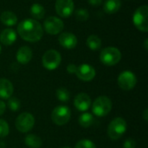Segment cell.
<instances>
[{"instance_id":"6da1fadb","label":"cell","mask_w":148,"mask_h":148,"mask_svg":"<svg viewBox=\"0 0 148 148\" xmlns=\"http://www.w3.org/2000/svg\"><path fill=\"white\" fill-rule=\"evenodd\" d=\"M17 32L23 40L30 42L40 41L43 35L42 25L39 22L31 18L22 21L17 26Z\"/></svg>"},{"instance_id":"7a4b0ae2","label":"cell","mask_w":148,"mask_h":148,"mask_svg":"<svg viewBox=\"0 0 148 148\" xmlns=\"http://www.w3.org/2000/svg\"><path fill=\"white\" fill-rule=\"evenodd\" d=\"M127 124L123 118L121 117L114 118L108 125V137L112 140H117L123 136V134L127 132Z\"/></svg>"},{"instance_id":"3957f363","label":"cell","mask_w":148,"mask_h":148,"mask_svg":"<svg viewBox=\"0 0 148 148\" xmlns=\"http://www.w3.org/2000/svg\"><path fill=\"white\" fill-rule=\"evenodd\" d=\"M121 59V51L115 47H108L101 50L100 54L101 62L107 66H114Z\"/></svg>"},{"instance_id":"277c9868","label":"cell","mask_w":148,"mask_h":148,"mask_svg":"<svg viewBox=\"0 0 148 148\" xmlns=\"http://www.w3.org/2000/svg\"><path fill=\"white\" fill-rule=\"evenodd\" d=\"M112 109V101L107 96H99L93 102V114L98 117H104L108 115Z\"/></svg>"},{"instance_id":"5b68a950","label":"cell","mask_w":148,"mask_h":148,"mask_svg":"<svg viewBox=\"0 0 148 148\" xmlns=\"http://www.w3.org/2000/svg\"><path fill=\"white\" fill-rule=\"evenodd\" d=\"M133 23L134 26L140 31H148V7L144 4L140 6L133 16Z\"/></svg>"},{"instance_id":"8992f818","label":"cell","mask_w":148,"mask_h":148,"mask_svg":"<svg viewBox=\"0 0 148 148\" xmlns=\"http://www.w3.org/2000/svg\"><path fill=\"white\" fill-rule=\"evenodd\" d=\"M71 118V111L67 106H57L54 108L51 114L52 121L57 126H63L67 124Z\"/></svg>"},{"instance_id":"52a82bcc","label":"cell","mask_w":148,"mask_h":148,"mask_svg":"<svg viewBox=\"0 0 148 148\" xmlns=\"http://www.w3.org/2000/svg\"><path fill=\"white\" fill-rule=\"evenodd\" d=\"M62 62L61 55L55 49L47 50L42 58V66L48 70H54L57 69Z\"/></svg>"},{"instance_id":"ba28073f","label":"cell","mask_w":148,"mask_h":148,"mask_svg":"<svg viewBox=\"0 0 148 148\" xmlns=\"http://www.w3.org/2000/svg\"><path fill=\"white\" fill-rule=\"evenodd\" d=\"M35 125V118L34 116L28 112H24L20 114L16 119L15 126L16 129L21 133H28L29 132Z\"/></svg>"},{"instance_id":"9c48e42d","label":"cell","mask_w":148,"mask_h":148,"mask_svg":"<svg viewBox=\"0 0 148 148\" xmlns=\"http://www.w3.org/2000/svg\"><path fill=\"white\" fill-rule=\"evenodd\" d=\"M137 83L136 75L129 70H125L121 72L118 76V85L119 87L126 91L133 89Z\"/></svg>"},{"instance_id":"30bf717a","label":"cell","mask_w":148,"mask_h":148,"mask_svg":"<svg viewBox=\"0 0 148 148\" xmlns=\"http://www.w3.org/2000/svg\"><path fill=\"white\" fill-rule=\"evenodd\" d=\"M45 31L49 35H57L62 32L64 27L63 22L56 16H49L43 23Z\"/></svg>"},{"instance_id":"8fae6325","label":"cell","mask_w":148,"mask_h":148,"mask_svg":"<svg viewBox=\"0 0 148 148\" xmlns=\"http://www.w3.org/2000/svg\"><path fill=\"white\" fill-rule=\"evenodd\" d=\"M56 10L60 16L69 17L74 11L73 0H56Z\"/></svg>"},{"instance_id":"7c38bea8","label":"cell","mask_w":148,"mask_h":148,"mask_svg":"<svg viewBox=\"0 0 148 148\" xmlns=\"http://www.w3.org/2000/svg\"><path fill=\"white\" fill-rule=\"evenodd\" d=\"M95 69L89 64H82L77 67L75 75L76 76L83 82H90L95 76Z\"/></svg>"},{"instance_id":"4fadbf2b","label":"cell","mask_w":148,"mask_h":148,"mask_svg":"<svg viewBox=\"0 0 148 148\" xmlns=\"http://www.w3.org/2000/svg\"><path fill=\"white\" fill-rule=\"evenodd\" d=\"M92 101L88 95L85 93L78 94L74 100V105L78 111L85 112L91 107Z\"/></svg>"},{"instance_id":"5bb4252c","label":"cell","mask_w":148,"mask_h":148,"mask_svg":"<svg viewBox=\"0 0 148 148\" xmlns=\"http://www.w3.org/2000/svg\"><path fill=\"white\" fill-rule=\"evenodd\" d=\"M59 43L67 49H72L75 48L77 45V38L76 36L70 32H63L60 34L58 37Z\"/></svg>"},{"instance_id":"9a60e30c","label":"cell","mask_w":148,"mask_h":148,"mask_svg":"<svg viewBox=\"0 0 148 148\" xmlns=\"http://www.w3.org/2000/svg\"><path fill=\"white\" fill-rule=\"evenodd\" d=\"M13 91H14V88H13L12 83L5 78H1L0 79V99L8 100L10 97H11Z\"/></svg>"},{"instance_id":"2e32d148","label":"cell","mask_w":148,"mask_h":148,"mask_svg":"<svg viewBox=\"0 0 148 148\" xmlns=\"http://www.w3.org/2000/svg\"><path fill=\"white\" fill-rule=\"evenodd\" d=\"M16 60L21 64H27L32 58V50L28 46H23L19 48L16 52Z\"/></svg>"},{"instance_id":"e0dca14e","label":"cell","mask_w":148,"mask_h":148,"mask_svg":"<svg viewBox=\"0 0 148 148\" xmlns=\"http://www.w3.org/2000/svg\"><path fill=\"white\" fill-rule=\"evenodd\" d=\"M16 40V33L12 29H5L0 34V41L3 45L13 44Z\"/></svg>"},{"instance_id":"ac0fdd59","label":"cell","mask_w":148,"mask_h":148,"mask_svg":"<svg viewBox=\"0 0 148 148\" xmlns=\"http://www.w3.org/2000/svg\"><path fill=\"white\" fill-rule=\"evenodd\" d=\"M121 6V0H107L104 3V11L108 14H114L116 13Z\"/></svg>"},{"instance_id":"d6986e66","label":"cell","mask_w":148,"mask_h":148,"mask_svg":"<svg viewBox=\"0 0 148 148\" xmlns=\"http://www.w3.org/2000/svg\"><path fill=\"white\" fill-rule=\"evenodd\" d=\"M0 20L7 26H13L17 22V16L12 11H3L0 16Z\"/></svg>"},{"instance_id":"ffe728a7","label":"cell","mask_w":148,"mask_h":148,"mask_svg":"<svg viewBox=\"0 0 148 148\" xmlns=\"http://www.w3.org/2000/svg\"><path fill=\"white\" fill-rule=\"evenodd\" d=\"M94 121H95V118H94L93 114H91L90 113H88V112L82 113L78 118V122H79L80 126L82 127H85V128H88L90 126H92Z\"/></svg>"},{"instance_id":"44dd1931","label":"cell","mask_w":148,"mask_h":148,"mask_svg":"<svg viewBox=\"0 0 148 148\" xmlns=\"http://www.w3.org/2000/svg\"><path fill=\"white\" fill-rule=\"evenodd\" d=\"M24 142L27 147L29 148H40L42 145V141L40 137L35 135V134H28L25 139Z\"/></svg>"},{"instance_id":"7402d4cb","label":"cell","mask_w":148,"mask_h":148,"mask_svg":"<svg viewBox=\"0 0 148 148\" xmlns=\"http://www.w3.org/2000/svg\"><path fill=\"white\" fill-rule=\"evenodd\" d=\"M29 12H30L31 16L34 17L35 20H40L45 15V9L40 3H34L30 7Z\"/></svg>"},{"instance_id":"603a6c76","label":"cell","mask_w":148,"mask_h":148,"mask_svg":"<svg viewBox=\"0 0 148 148\" xmlns=\"http://www.w3.org/2000/svg\"><path fill=\"white\" fill-rule=\"evenodd\" d=\"M87 45L91 50H98L101 46V40L95 35H91L87 39Z\"/></svg>"},{"instance_id":"cb8c5ba5","label":"cell","mask_w":148,"mask_h":148,"mask_svg":"<svg viewBox=\"0 0 148 148\" xmlns=\"http://www.w3.org/2000/svg\"><path fill=\"white\" fill-rule=\"evenodd\" d=\"M56 98L62 102H67L70 99V92L65 88H60L56 92Z\"/></svg>"},{"instance_id":"d4e9b609","label":"cell","mask_w":148,"mask_h":148,"mask_svg":"<svg viewBox=\"0 0 148 148\" xmlns=\"http://www.w3.org/2000/svg\"><path fill=\"white\" fill-rule=\"evenodd\" d=\"M7 107L13 112L18 111L21 107V102L16 97H10L7 101Z\"/></svg>"},{"instance_id":"484cf974","label":"cell","mask_w":148,"mask_h":148,"mask_svg":"<svg viewBox=\"0 0 148 148\" xmlns=\"http://www.w3.org/2000/svg\"><path fill=\"white\" fill-rule=\"evenodd\" d=\"M75 148H96V146L92 140L84 139V140H79L76 143Z\"/></svg>"},{"instance_id":"4316f807","label":"cell","mask_w":148,"mask_h":148,"mask_svg":"<svg viewBox=\"0 0 148 148\" xmlns=\"http://www.w3.org/2000/svg\"><path fill=\"white\" fill-rule=\"evenodd\" d=\"M75 17L77 20L84 22L87 21L89 17V13L87 10L85 9H80L75 11Z\"/></svg>"},{"instance_id":"83f0119b","label":"cell","mask_w":148,"mask_h":148,"mask_svg":"<svg viewBox=\"0 0 148 148\" xmlns=\"http://www.w3.org/2000/svg\"><path fill=\"white\" fill-rule=\"evenodd\" d=\"M10 133V127L8 123L0 119V138L6 137Z\"/></svg>"},{"instance_id":"f1b7e54d","label":"cell","mask_w":148,"mask_h":148,"mask_svg":"<svg viewBox=\"0 0 148 148\" xmlns=\"http://www.w3.org/2000/svg\"><path fill=\"white\" fill-rule=\"evenodd\" d=\"M123 147L124 148H135L136 147V143L134 141V140L133 139H127L124 142V145H123Z\"/></svg>"},{"instance_id":"f546056e","label":"cell","mask_w":148,"mask_h":148,"mask_svg":"<svg viewBox=\"0 0 148 148\" xmlns=\"http://www.w3.org/2000/svg\"><path fill=\"white\" fill-rule=\"evenodd\" d=\"M76 69H77V66L72 63L69 64L67 67V71L69 72V74H75Z\"/></svg>"},{"instance_id":"4dcf8cb0","label":"cell","mask_w":148,"mask_h":148,"mask_svg":"<svg viewBox=\"0 0 148 148\" xmlns=\"http://www.w3.org/2000/svg\"><path fill=\"white\" fill-rule=\"evenodd\" d=\"M88 3H89L92 6L97 7V6H99V5L102 3V0H88Z\"/></svg>"},{"instance_id":"1f68e13d","label":"cell","mask_w":148,"mask_h":148,"mask_svg":"<svg viewBox=\"0 0 148 148\" xmlns=\"http://www.w3.org/2000/svg\"><path fill=\"white\" fill-rule=\"evenodd\" d=\"M5 109H6V104L2 100H0V116L4 113Z\"/></svg>"},{"instance_id":"d6a6232c","label":"cell","mask_w":148,"mask_h":148,"mask_svg":"<svg viewBox=\"0 0 148 148\" xmlns=\"http://www.w3.org/2000/svg\"><path fill=\"white\" fill-rule=\"evenodd\" d=\"M143 119H144L146 121H148V109H146V110L144 111V113H143Z\"/></svg>"},{"instance_id":"836d02e7","label":"cell","mask_w":148,"mask_h":148,"mask_svg":"<svg viewBox=\"0 0 148 148\" xmlns=\"http://www.w3.org/2000/svg\"><path fill=\"white\" fill-rule=\"evenodd\" d=\"M147 42H148V40L147 39H146L145 40V49L147 50Z\"/></svg>"},{"instance_id":"e575fe53","label":"cell","mask_w":148,"mask_h":148,"mask_svg":"<svg viewBox=\"0 0 148 148\" xmlns=\"http://www.w3.org/2000/svg\"><path fill=\"white\" fill-rule=\"evenodd\" d=\"M62 148H70L69 147H62Z\"/></svg>"},{"instance_id":"d590c367","label":"cell","mask_w":148,"mask_h":148,"mask_svg":"<svg viewBox=\"0 0 148 148\" xmlns=\"http://www.w3.org/2000/svg\"><path fill=\"white\" fill-rule=\"evenodd\" d=\"M1 51H2V48H1V45H0V53H1Z\"/></svg>"}]
</instances>
